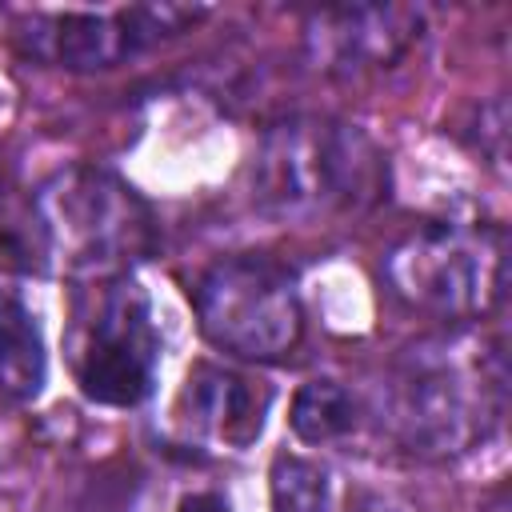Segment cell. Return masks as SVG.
Returning a JSON list of instances; mask_svg holds the SVG:
<instances>
[{
    "mask_svg": "<svg viewBox=\"0 0 512 512\" xmlns=\"http://www.w3.org/2000/svg\"><path fill=\"white\" fill-rule=\"evenodd\" d=\"M508 372L500 344L428 340L400 356L384 388V424L400 448L448 460L484 444L504 420Z\"/></svg>",
    "mask_w": 512,
    "mask_h": 512,
    "instance_id": "cell-1",
    "label": "cell"
},
{
    "mask_svg": "<svg viewBox=\"0 0 512 512\" xmlns=\"http://www.w3.org/2000/svg\"><path fill=\"white\" fill-rule=\"evenodd\" d=\"M384 188L388 160L376 140L336 116H288L260 136L252 156V204L288 224L364 212Z\"/></svg>",
    "mask_w": 512,
    "mask_h": 512,
    "instance_id": "cell-2",
    "label": "cell"
},
{
    "mask_svg": "<svg viewBox=\"0 0 512 512\" xmlns=\"http://www.w3.org/2000/svg\"><path fill=\"white\" fill-rule=\"evenodd\" d=\"M392 292L436 320H480L504 300L508 240L484 220H424L384 256Z\"/></svg>",
    "mask_w": 512,
    "mask_h": 512,
    "instance_id": "cell-3",
    "label": "cell"
},
{
    "mask_svg": "<svg viewBox=\"0 0 512 512\" xmlns=\"http://www.w3.org/2000/svg\"><path fill=\"white\" fill-rule=\"evenodd\" d=\"M36 216L48 256L84 276H124L128 264L156 248V220L132 184L120 176L72 164L36 192Z\"/></svg>",
    "mask_w": 512,
    "mask_h": 512,
    "instance_id": "cell-4",
    "label": "cell"
},
{
    "mask_svg": "<svg viewBox=\"0 0 512 512\" xmlns=\"http://www.w3.org/2000/svg\"><path fill=\"white\" fill-rule=\"evenodd\" d=\"M208 344L240 360H280L304 332L296 280L264 256H224L192 288Z\"/></svg>",
    "mask_w": 512,
    "mask_h": 512,
    "instance_id": "cell-5",
    "label": "cell"
},
{
    "mask_svg": "<svg viewBox=\"0 0 512 512\" xmlns=\"http://www.w3.org/2000/svg\"><path fill=\"white\" fill-rule=\"evenodd\" d=\"M160 332L152 324L148 292L124 272L108 276L80 328L76 384L92 404L136 408L156 388Z\"/></svg>",
    "mask_w": 512,
    "mask_h": 512,
    "instance_id": "cell-6",
    "label": "cell"
},
{
    "mask_svg": "<svg viewBox=\"0 0 512 512\" xmlns=\"http://www.w3.org/2000/svg\"><path fill=\"white\" fill-rule=\"evenodd\" d=\"M208 8L188 4H132V8H96V12H60L40 20L36 48L68 72H104L116 68L160 40L180 36Z\"/></svg>",
    "mask_w": 512,
    "mask_h": 512,
    "instance_id": "cell-7",
    "label": "cell"
},
{
    "mask_svg": "<svg viewBox=\"0 0 512 512\" xmlns=\"http://www.w3.org/2000/svg\"><path fill=\"white\" fill-rule=\"evenodd\" d=\"M424 12L408 4H344L316 8L304 20V44L320 72L364 76L396 68L420 40Z\"/></svg>",
    "mask_w": 512,
    "mask_h": 512,
    "instance_id": "cell-8",
    "label": "cell"
},
{
    "mask_svg": "<svg viewBox=\"0 0 512 512\" xmlns=\"http://www.w3.org/2000/svg\"><path fill=\"white\" fill-rule=\"evenodd\" d=\"M272 388L232 368L196 364L180 392V416L196 436H208L224 448H248L264 432Z\"/></svg>",
    "mask_w": 512,
    "mask_h": 512,
    "instance_id": "cell-9",
    "label": "cell"
},
{
    "mask_svg": "<svg viewBox=\"0 0 512 512\" xmlns=\"http://www.w3.org/2000/svg\"><path fill=\"white\" fill-rule=\"evenodd\" d=\"M48 384V348L36 312L8 288H0V396L32 404Z\"/></svg>",
    "mask_w": 512,
    "mask_h": 512,
    "instance_id": "cell-10",
    "label": "cell"
},
{
    "mask_svg": "<svg viewBox=\"0 0 512 512\" xmlns=\"http://www.w3.org/2000/svg\"><path fill=\"white\" fill-rule=\"evenodd\" d=\"M288 424L304 444H332V440L352 432L356 400L340 380L316 376V380L296 388L292 408H288Z\"/></svg>",
    "mask_w": 512,
    "mask_h": 512,
    "instance_id": "cell-11",
    "label": "cell"
},
{
    "mask_svg": "<svg viewBox=\"0 0 512 512\" xmlns=\"http://www.w3.org/2000/svg\"><path fill=\"white\" fill-rule=\"evenodd\" d=\"M268 496H272V512H328V496H332L328 468H320L308 456L280 452L268 472Z\"/></svg>",
    "mask_w": 512,
    "mask_h": 512,
    "instance_id": "cell-12",
    "label": "cell"
},
{
    "mask_svg": "<svg viewBox=\"0 0 512 512\" xmlns=\"http://www.w3.org/2000/svg\"><path fill=\"white\" fill-rule=\"evenodd\" d=\"M48 260V240L36 216V204L20 208L8 188H0V268L32 272Z\"/></svg>",
    "mask_w": 512,
    "mask_h": 512,
    "instance_id": "cell-13",
    "label": "cell"
},
{
    "mask_svg": "<svg viewBox=\"0 0 512 512\" xmlns=\"http://www.w3.org/2000/svg\"><path fill=\"white\" fill-rule=\"evenodd\" d=\"M344 512H412L408 500H400L388 488H372V484H356L344 496Z\"/></svg>",
    "mask_w": 512,
    "mask_h": 512,
    "instance_id": "cell-14",
    "label": "cell"
},
{
    "mask_svg": "<svg viewBox=\"0 0 512 512\" xmlns=\"http://www.w3.org/2000/svg\"><path fill=\"white\" fill-rule=\"evenodd\" d=\"M176 512H232V504L220 492H184Z\"/></svg>",
    "mask_w": 512,
    "mask_h": 512,
    "instance_id": "cell-15",
    "label": "cell"
},
{
    "mask_svg": "<svg viewBox=\"0 0 512 512\" xmlns=\"http://www.w3.org/2000/svg\"><path fill=\"white\" fill-rule=\"evenodd\" d=\"M488 512H508V508H504V504H496V508H488Z\"/></svg>",
    "mask_w": 512,
    "mask_h": 512,
    "instance_id": "cell-16",
    "label": "cell"
}]
</instances>
